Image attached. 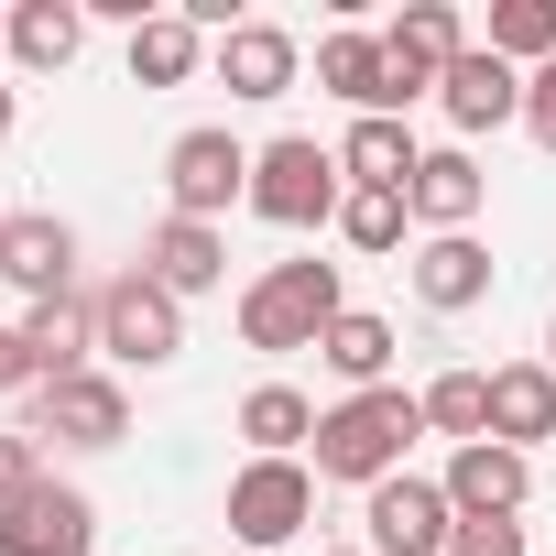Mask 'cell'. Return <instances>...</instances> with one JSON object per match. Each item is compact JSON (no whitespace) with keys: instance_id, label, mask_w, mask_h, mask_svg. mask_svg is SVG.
I'll return each instance as SVG.
<instances>
[{"instance_id":"obj_1","label":"cell","mask_w":556,"mask_h":556,"mask_svg":"<svg viewBox=\"0 0 556 556\" xmlns=\"http://www.w3.org/2000/svg\"><path fill=\"white\" fill-rule=\"evenodd\" d=\"M426 437V393L382 382V393H350L317 415V480H350V491H382L404 469V447Z\"/></svg>"},{"instance_id":"obj_2","label":"cell","mask_w":556,"mask_h":556,"mask_svg":"<svg viewBox=\"0 0 556 556\" xmlns=\"http://www.w3.org/2000/svg\"><path fill=\"white\" fill-rule=\"evenodd\" d=\"M339 317H350L339 262H273L262 285L240 295V339H251V350H273V361H285V350H317Z\"/></svg>"},{"instance_id":"obj_3","label":"cell","mask_w":556,"mask_h":556,"mask_svg":"<svg viewBox=\"0 0 556 556\" xmlns=\"http://www.w3.org/2000/svg\"><path fill=\"white\" fill-rule=\"evenodd\" d=\"M339 207H350L339 142L285 131V142H262V153H251V218H273V229H317V218H339Z\"/></svg>"},{"instance_id":"obj_4","label":"cell","mask_w":556,"mask_h":556,"mask_svg":"<svg viewBox=\"0 0 556 556\" xmlns=\"http://www.w3.org/2000/svg\"><path fill=\"white\" fill-rule=\"evenodd\" d=\"M99 350H110L121 371H164V361L186 350V306H175V295L153 285L142 262L99 285Z\"/></svg>"},{"instance_id":"obj_5","label":"cell","mask_w":556,"mask_h":556,"mask_svg":"<svg viewBox=\"0 0 556 556\" xmlns=\"http://www.w3.org/2000/svg\"><path fill=\"white\" fill-rule=\"evenodd\" d=\"M361 534H371V556H447L458 545V502H447V480L393 469L382 491H361Z\"/></svg>"},{"instance_id":"obj_6","label":"cell","mask_w":556,"mask_h":556,"mask_svg":"<svg viewBox=\"0 0 556 556\" xmlns=\"http://www.w3.org/2000/svg\"><path fill=\"white\" fill-rule=\"evenodd\" d=\"M306 523H317V469L306 458H251L229 480V534L240 545H295Z\"/></svg>"},{"instance_id":"obj_7","label":"cell","mask_w":556,"mask_h":556,"mask_svg":"<svg viewBox=\"0 0 556 556\" xmlns=\"http://www.w3.org/2000/svg\"><path fill=\"white\" fill-rule=\"evenodd\" d=\"M164 197H175V218H207V229H218V207H251V142H229V131H175Z\"/></svg>"},{"instance_id":"obj_8","label":"cell","mask_w":556,"mask_h":556,"mask_svg":"<svg viewBox=\"0 0 556 556\" xmlns=\"http://www.w3.org/2000/svg\"><path fill=\"white\" fill-rule=\"evenodd\" d=\"M99 545V502L77 480H34L23 502H0V556H88Z\"/></svg>"},{"instance_id":"obj_9","label":"cell","mask_w":556,"mask_h":556,"mask_svg":"<svg viewBox=\"0 0 556 556\" xmlns=\"http://www.w3.org/2000/svg\"><path fill=\"white\" fill-rule=\"evenodd\" d=\"M23 437H66V447H121V437H131V393H121L110 371H66V382H45V393H34Z\"/></svg>"},{"instance_id":"obj_10","label":"cell","mask_w":556,"mask_h":556,"mask_svg":"<svg viewBox=\"0 0 556 556\" xmlns=\"http://www.w3.org/2000/svg\"><path fill=\"white\" fill-rule=\"evenodd\" d=\"M382 55H393V110H415V99H437V88H447V66L469 55V34H458L447 0H415V12L382 34Z\"/></svg>"},{"instance_id":"obj_11","label":"cell","mask_w":556,"mask_h":556,"mask_svg":"<svg viewBox=\"0 0 556 556\" xmlns=\"http://www.w3.org/2000/svg\"><path fill=\"white\" fill-rule=\"evenodd\" d=\"M447 502H458V523H513L534 502V458L502 447V437H480V447L447 458Z\"/></svg>"},{"instance_id":"obj_12","label":"cell","mask_w":556,"mask_h":556,"mask_svg":"<svg viewBox=\"0 0 556 556\" xmlns=\"http://www.w3.org/2000/svg\"><path fill=\"white\" fill-rule=\"evenodd\" d=\"M0 273H12L23 295H77V229L55 207H12L0 218Z\"/></svg>"},{"instance_id":"obj_13","label":"cell","mask_w":556,"mask_h":556,"mask_svg":"<svg viewBox=\"0 0 556 556\" xmlns=\"http://www.w3.org/2000/svg\"><path fill=\"white\" fill-rule=\"evenodd\" d=\"M142 273L186 306V295H207V285H229V229H207V218H175L164 207V229L142 240Z\"/></svg>"},{"instance_id":"obj_14","label":"cell","mask_w":556,"mask_h":556,"mask_svg":"<svg viewBox=\"0 0 556 556\" xmlns=\"http://www.w3.org/2000/svg\"><path fill=\"white\" fill-rule=\"evenodd\" d=\"M437 110H447L458 131H502V121H523V66H502L491 45H469V55L447 66V88H437Z\"/></svg>"},{"instance_id":"obj_15","label":"cell","mask_w":556,"mask_h":556,"mask_svg":"<svg viewBox=\"0 0 556 556\" xmlns=\"http://www.w3.org/2000/svg\"><path fill=\"white\" fill-rule=\"evenodd\" d=\"M207 66H218L229 99H285V88H295V34H285V23H229Z\"/></svg>"},{"instance_id":"obj_16","label":"cell","mask_w":556,"mask_h":556,"mask_svg":"<svg viewBox=\"0 0 556 556\" xmlns=\"http://www.w3.org/2000/svg\"><path fill=\"white\" fill-rule=\"evenodd\" d=\"M317 88L350 99L361 121H404V110H393V55H382V34H328V45H317Z\"/></svg>"},{"instance_id":"obj_17","label":"cell","mask_w":556,"mask_h":556,"mask_svg":"<svg viewBox=\"0 0 556 556\" xmlns=\"http://www.w3.org/2000/svg\"><path fill=\"white\" fill-rule=\"evenodd\" d=\"M12 328L34 339V371L66 382V371H88V350H99V295H34Z\"/></svg>"},{"instance_id":"obj_18","label":"cell","mask_w":556,"mask_h":556,"mask_svg":"<svg viewBox=\"0 0 556 556\" xmlns=\"http://www.w3.org/2000/svg\"><path fill=\"white\" fill-rule=\"evenodd\" d=\"M480 197H491V175H480L469 153H426V164H415V186H404V207L426 218V240H458V229L480 218Z\"/></svg>"},{"instance_id":"obj_19","label":"cell","mask_w":556,"mask_h":556,"mask_svg":"<svg viewBox=\"0 0 556 556\" xmlns=\"http://www.w3.org/2000/svg\"><path fill=\"white\" fill-rule=\"evenodd\" d=\"M218 45L197 34V12H142L131 23V88H186Z\"/></svg>"},{"instance_id":"obj_20","label":"cell","mask_w":556,"mask_h":556,"mask_svg":"<svg viewBox=\"0 0 556 556\" xmlns=\"http://www.w3.org/2000/svg\"><path fill=\"white\" fill-rule=\"evenodd\" d=\"M491 437L534 458V437H556V371L545 361H502L491 371Z\"/></svg>"},{"instance_id":"obj_21","label":"cell","mask_w":556,"mask_h":556,"mask_svg":"<svg viewBox=\"0 0 556 556\" xmlns=\"http://www.w3.org/2000/svg\"><path fill=\"white\" fill-rule=\"evenodd\" d=\"M415 295H426L437 317H469V306L491 295V251H480L469 229H458V240H426V251H415Z\"/></svg>"},{"instance_id":"obj_22","label":"cell","mask_w":556,"mask_h":556,"mask_svg":"<svg viewBox=\"0 0 556 556\" xmlns=\"http://www.w3.org/2000/svg\"><path fill=\"white\" fill-rule=\"evenodd\" d=\"M415 164H426V153H415V131H404V121H350V142H339V175H350V186H371V197H404V186H415Z\"/></svg>"},{"instance_id":"obj_23","label":"cell","mask_w":556,"mask_h":556,"mask_svg":"<svg viewBox=\"0 0 556 556\" xmlns=\"http://www.w3.org/2000/svg\"><path fill=\"white\" fill-rule=\"evenodd\" d=\"M240 437H251V458H306L317 447V404L295 382H262V393H240Z\"/></svg>"},{"instance_id":"obj_24","label":"cell","mask_w":556,"mask_h":556,"mask_svg":"<svg viewBox=\"0 0 556 556\" xmlns=\"http://www.w3.org/2000/svg\"><path fill=\"white\" fill-rule=\"evenodd\" d=\"M77 45H88V12H77V0H23V12H12V66L55 77V66H77Z\"/></svg>"},{"instance_id":"obj_25","label":"cell","mask_w":556,"mask_h":556,"mask_svg":"<svg viewBox=\"0 0 556 556\" xmlns=\"http://www.w3.org/2000/svg\"><path fill=\"white\" fill-rule=\"evenodd\" d=\"M317 361L350 382V393H382V371H393V317H371V306H350L328 339H317Z\"/></svg>"},{"instance_id":"obj_26","label":"cell","mask_w":556,"mask_h":556,"mask_svg":"<svg viewBox=\"0 0 556 556\" xmlns=\"http://www.w3.org/2000/svg\"><path fill=\"white\" fill-rule=\"evenodd\" d=\"M491 55L502 66H556V0H491Z\"/></svg>"},{"instance_id":"obj_27","label":"cell","mask_w":556,"mask_h":556,"mask_svg":"<svg viewBox=\"0 0 556 556\" xmlns=\"http://www.w3.org/2000/svg\"><path fill=\"white\" fill-rule=\"evenodd\" d=\"M426 426L458 437V447H480L491 437V371H437L426 382Z\"/></svg>"},{"instance_id":"obj_28","label":"cell","mask_w":556,"mask_h":556,"mask_svg":"<svg viewBox=\"0 0 556 556\" xmlns=\"http://www.w3.org/2000/svg\"><path fill=\"white\" fill-rule=\"evenodd\" d=\"M404 229H415V207H404V197L350 186V207H339V240H350V251H404Z\"/></svg>"},{"instance_id":"obj_29","label":"cell","mask_w":556,"mask_h":556,"mask_svg":"<svg viewBox=\"0 0 556 556\" xmlns=\"http://www.w3.org/2000/svg\"><path fill=\"white\" fill-rule=\"evenodd\" d=\"M45 480V437H23V426H0V502H23Z\"/></svg>"},{"instance_id":"obj_30","label":"cell","mask_w":556,"mask_h":556,"mask_svg":"<svg viewBox=\"0 0 556 556\" xmlns=\"http://www.w3.org/2000/svg\"><path fill=\"white\" fill-rule=\"evenodd\" d=\"M523 131L556 153V66H534V77H523Z\"/></svg>"},{"instance_id":"obj_31","label":"cell","mask_w":556,"mask_h":556,"mask_svg":"<svg viewBox=\"0 0 556 556\" xmlns=\"http://www.w3.org/2000/svg\"><path fill=\"white\" fill-rule=\"evenodd\" d=\"M0 393H45V371H34V339H23V328H0Z\"/></svg>"},{"instance_id":"obj_32","label":"cell","mask_w":556,"mask_h":556,"mask_svg":"<svg viewBox=\"0 0 556 556\" xmlns=\"http://www.w3.org/2000/svg\"><path fill=\"white\" fill-rule=\"evenodd\" d=\"M447 556H523V523H458Z\"/></svg>"},{"instance_id":"obj_33","label":"cell","mask_w":556,"mask_h":556,"mask_svg":"<svg viewBox=\"0 0 556 556\" xmlns=\"http://www.w3.org/2000/svg\"><path fill=\"white\" fill-rule=\"evenodd\" d=\"M0 142H12V88H0Z\"/></svg>"},{"instance_id":"obj_34","label":"cell","mask_w":556,"mask_h":556,"mask_svg":"<svg viewBox=\"0 0 556 556\" xmlns=\"http://www.w3.org/2000/svg\"><path fill=\"white\" fill-rule=\"evenodd\" d=\"M545 371H556V328H545Z\"/></svg>"},{"instance_id":"obj_35","label":"cell","mask_w":556,"mask_h":556,"mask_svg":"<svg viewBox=\"0 0 556 556\" xmlns=\"http://www.w3.org/2000/svg\"><path fill=\"white\" fill-rule=\"evenodd\" d=\"M0 45H12V12H0Z\"/></svg>"},{"instance_id":"obj_36","label":"cell","mask_w":556,"mask_h":556,"mask_svg":"<svg viewBox=\"0 0 556 556\" xmlns=\"http://www.w3.org/2000/svg\"><path fill=\"white\" fill-rule=\"evenodd\" d=\"M317 556H350V545H317Z\"/></svg>"}]
</instances>
